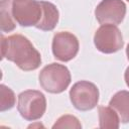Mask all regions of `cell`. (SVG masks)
<instances>
[{
	"mask_svg": "<svg viewBox=\"0 0 129 129\" xmlns=\"http://www.w3.org/2000/svg\"><path fill=\"white\" fill-rule=\"evenodd\" d=\"M42 14L40 21L35 26L37 29L42 31H50L54 29L59 19V12L54 4L48 1H40Z\"/></svg>",
	"mask_w": 129,
	"mask_h": 129,
	"instance_id": "9c48e42d",
	"label": "cell"
},
{
	"mask_svg": "<svg viewBox=\"0 0 129 129\" xmlns=\"http://www.w3.org/2000/svg\"><path fill=\"white\" fill-rule=\"evenodd\" d=\"M79 48V40L75 34L69 31H59L53 35L51 49L56 59L70 61L78 54Z\"/></svg>",
	"mask_w": 129,
	"mask_h": 129,
	"instance_id": "52a82bcc",
	"label": "cell"
},
{
	"mask_svg": "<svg viewBox=\"0 0 129 129\" xmlns=\"http://www.w3.org/2000/svg\"><path fill=\"white\" fill-rule=\"evenodd\" d=\"M126 55H127V59L129 60V43L127 44V47H126Z\"/></svg>",
	"mask_w": 129,
	"mask_h": 129,
	"instance_id": "2e32d148",
	"label": "cell"
},
{
	"mask_svg": "<svg viewBox=\"0 0 129 129\" xmlns=\"http://www.w3.org/2000/svg\"><path fill=\"white\" fill-rule=\"evenodd\" d=\"M94 44L103 53H114L123 48V35L117 25L102 24L94 34Z\"/></svg>",
	"mask_w": 129,
	"mask_h": 129,
	"instance_id": "5b68a950",
	"label": "cell"
},
{
	"mask_svg": "<svg viewBox=\"0 0 129 129\" xmlns=\"http://www.w3.org/2000/svg\"><path fill=\"white\" fill-rule=\"evenodd\" d=\"M42 8L37 0H12V15L23 27L36 26L40 21Z\"/></svg>",
	"mask_w": 129,
	"mask_h": 129,
	"instance_id": "8992f818",
	"label": "cell"
},
{
	"mask_svg": "<svg viewBox=\"0 0 129 129\" xmlns=\"http://www.w3.org/2000/svg\"><path fill=\"white\" fill-rule=\"evenodd\" d=\"M109 106L112 107L119 115L121 123H129V92L122 90L113 95L109 102Z\"/></svg>",
	"mask_w": 129,
	"mask_h": 129,
	"instance_id": "30bf717a",
	"label": "cell"
},
{
	"mask_svg": "<svg viewBox=\"0 0 129 129\" xmlns=\"http://www.w3.org/2000/svg\"><path fill=\"white\" fill-rule=\"evenodd\" d=\"M126 15L123 0H102L95 9V16L100 24H120Z\"/></svg>",
	"mask_w": 129,
	"mask_h": 129,
	"instance_id": "ba28073f",
	"label": "cell"
},
{
	"mask_svg": "<svg viewBox=\"0 0 129 129\" xmlns=\"http://www.w3.org/2000/svg\"><path fill=\"white\" fill-rule=\"evenodd\" d=\"M52 128H73V129H81L82 128V124L79 121V119L74 116V115H70V114H66L60 116L55 123L52 125Z\"/></svg>",
	"mask_w": 129,
	"mask_h": 129,
	"instance_id": "5bb4252c",
	"label": "cell"
},
{
	"mask_svg": "<svg viewBox=\"0 0 129 129\" xmlns=\"http://www.w3.org/2000/svg\"><path fill=\"white\" fill-rule=\"evenodd\" d=\"M38 81L40 87L51 94H59L68 89L72 77L69 69L60 63L51 62L45 66L39 73Z\"/></svg>",
	"mask_w": 129,
	"mask_h": 129,
	"instance_id": "7a4b0ae2",
	"label": "cell"
},
{
	"mask_svg": "<svg viewBox=\"0 0 129 129\" xmlns=\"http://www.w3.org/2000/svg\"><path fill=\"white\" fill-rule=\"evenodd\" d=\"M98 116L100 128H119L120 117L112 107L100 106L98 108Z\"/></svg>",
	"mask_w": 129,
	"mask_h": 129,
	"instance_id": "8fae6325",
	"label": "cell"
},
{
	"mask_svg": "<svg viewBox=\"0 0 129 129\" xmlns=\"http://www.w3.org/2000/svg\"><path fill=\"white\" fill-rule=\"evenodd\" d=\"M126 1H128V2H129V0H126Z\"/></svg>",
	"mask_w": 129,
	"mask_h": 129,
	"instance_id": "e0dca14e",
	"label": "cell"
},
{
	"mask_svg": "<svg viewBox=\"0 0 129 129\" xmlns=\"http://www.w3.org/2000/svg\"><path fill=\"white\" fill-rule=\"evenodd\" d=\"M124 80H125V83L126 85L129 87V67L126 69L125 71V74H124Z\"/></svg>",
	"mask_w": 129,
	"mask_h": 129,
	"instance_id": "9a60e30c",
	"label": "cell"
},
{
	"mask_svg": "<svg viewBox=\"0 0 129 129\" xmlns=\"http://www.w3.org/2000/svg\"><path fill=\"white\" fill-rule=\"evenodd\" d=\"M15 94L14 92L4 84L0 85V111L4 112L10 110L15 105Z\"/></svg>",
	"mask_w": 129,
	"mask_h": 129,
	"instance_id": "4fadbf2b",
	"label": "cell"
},
{
	"mask_svg": "<svg viewBox=\"0 0 129 129\" xmlns=\"http://www.w3.org/2000/svg\"><path fill=\"white\" fill-rule=\"evenodd\" d=\"M16 27V21L12 15V0L0 2V28L2 32H10Z\"/></svg>",
	"mask_w": 129,
	"mask_h": 129,
	"instance_id": "7c38bea8",
	"label": "cell"
},
{
	"mask_svg": "<svg viewBox=\"0 0 129 129\" xmlns=\"http://www.w3.org/2000/svg\"><path fill=\"white\" fill-rule=\"evenodd\" d=\"M17 110L27 121L40 119L46 110L45 96L37 90H26L18 95Z\"/></svg>",
	"mask_w": 129,
	"mask_h": 129,
	"instance_id": "3957f363",
	"label": "cell"
},
{
	"mask_svg": "<svg viewBox=\"0 0 129 129\" xmlns=\"http://www.w3.org/2000/svg\"><path fill=\"white\" fill-rule=\"evenodd\" d=\"M70 100L79 111L92 110L98 105L99 89L89 81L77 82L70 90Z\"/></svg>",
	"mask_w": 129,
	"mask_h": 129,
	"instance_id": "277c9868",
	"label": "cell"
},
{
	"mask_svg": "<svg viewBox=\"0 0 129 129\" xmlns=\"http://www.w3.org/2000/svg\"><path fill=\"white\" fill-rule=\"evenodd\" d=\"M2 58L14 62L22 71H34L41 64V55L30 40L21 34L1 35Z\"/></svg>",
	"mask_w": 129,
	"mask_h": 129,
	"instance_id": "6da1fadb",
	"label": "cell"
}]
</instances>
